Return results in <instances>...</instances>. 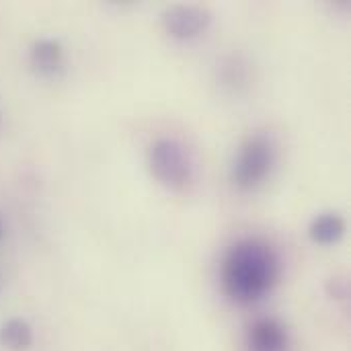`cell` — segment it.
Masks as SVG:
<instances>
[{"mask_svg": "<svg viewBox=\"0 0 351 351\" xmlns=\"http://www.w3.org/2000/svg\"><path fill=\"white\" fill-rule=\"evenodd\" d=\"M280 271V257L271 245L261 239H241L224 257L222 288L230 300L251 304L274 290Z\"/></svg>", "mask_w": 351, "mask_h": 351, "instance_id": "obj_1", "label": "cell"}, {"mask_svg": "<svg viewBox=\"0 0 351 351\" xmlns=\"http://www.w3.org/2000/svg\"><path fill=\"white\" fill-rule=\"evenodd\" d=\"M278 156V146L269 134H253L249 136L234 160L232 181L239 189H255L269 177Z\"/></svg>", "mask_w": 351, "mask_h": 351, "instance_id": "obj_2", "label": "cell"}, {"mask_svg": "<svg viewBox=\"0 0 351 351\" xmlns=\"http://www.w3.org/2000/svg\"><path fill=\"white\" fill-rule=\"evenodd\" d=\"M148 169L152 177L169 189H183L191 179L187 152L173 138H160L148 148Z\"/></svg>", "mask_w": 351, "mask_h": 351, "instance_id": "obj_3", "label": "cell"}, {"mask_svg": "<svg viewBox=\"0 0 351 351\" xmlns=\"http://www.w3.org/2000/svg\"><path fill=\"white\" fill-rule=\"evenodd\" d=\"M212 14L204 6L195 4H175L162 12V25L167 33L177 39H191L208 29Z\"/></svg>", "mask_w": 351, "mask_h": 351, "instance_id": "obj_4", "label": "cell"}, {"mask_svg": "<svg viewBox=\"0 0 351 351\" xmlns=\"http://www.w3.org/2000/svg\"><path fill=\"white\" fill-rule=\"evenodd\" d=\"M290 337L286 327L274 319H257L247 331V350L249 351H288Z\"/></svg>", "mask_w": 351, "mask_h": 351, "instance_id": "obj_5", "label": "cell"}, {"mask_svg": "<svg viewBox=\"0 0 351 351\" xmlns=\"http://www.w3.org/2000/svg\"><path fill=\"white\" fill-rule=\"evenodd\" d=\"M29 60L31 66L37 74L41 76H53L62 70L64 64V51L60 41L56 39H37L31 45L29 51Z\"/></svg>", "mask_w": 351, "mask_h": 351, "instance_id": "obj_6", "label": "cell"}, {"mask_svg": "<svg viewBox=\"0 0 351 351\" xmlns=\"http://www.w3.org/2000/svg\"><path fill=\"white\" fill-rule=\"evenodd\" d=\"M308 234L319 245H333L346 234V220L337 212L319 214L308 228Z\"/></svg>", "mask_w": 351, "mask_h": 351, "instance_id": "obj_7", "label": "cell"}, {"mask_svg": "<svg viewBox=\"0 0 351 351\" xmlns=\"http://www.w3.org/2000/svg\"><path fill=\"white\" fill-rule=\"evenodd\" d=\"M0 343L8 351H29L33 346V329L25 319H8L0 327Z\"/></svg>", "mask_w": 351, "mask_h": 351, "instance_id": "obj_8", "label": "cell"}, {"mask_svg": "<svg viewBox=\"0 0 351 351\" xmlns=\"http://www.w3.org/2000/svg\"><path fill=\"white\" fill-rule=\"evenodd\" d=\"M0 237H2V228H0Z\"/></svg>", "mask_w": 351, "mask_h": 351, "instance_id": "obj_9", "label": "cell"}]
</instances>
